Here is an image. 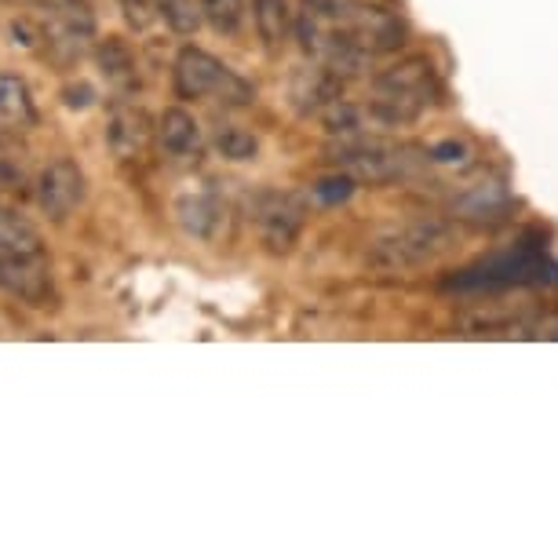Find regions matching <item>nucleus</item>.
<instances>
[{
  "label": "nucleus",
  "instance_id": "nucleus-1",
  "mask_svg": "<svg viewBox=\"0 0 558 558\" xmlns=\"http://www.w3.org/2000/svg\"><path fill=\"white\" fill-rule=\"evenodd\" d=\"M296 37L311 62H322L347 81L402 48L405 26L373 0H303Z\"/></svg>",
  "mask_w": 558,
  "mask_h": 558
},
{
  "label": "nucleus",
  "instance_id": "nucleus-2",
  "mask_svg": "<svg viewBox=\"0 0 558 558\" xmlns=\"http://www.w3.org/2000/svg\"><path fill=\"white\" fill-rule=\"evenodd\" d=\"M438 96H441V84L430 59L409 56L402 62H395V66H387L384 73H376L365 113L376 132L405 129V124H416L424 118L438 102Z\"/></svg>",
  "mask_w": 558,
  "mask_h": 558
},
{
  "label": "nucleus",
  "instance_id": "nucleus-3",
  "mask_svg": "<svg viewBox=\"0 0 558 558\" xmlns=\"http://www.w3.org/2000/svg\"><path fill=\"white\" fill-rule=\"evenodd\" d=\"M541 286H558V263H551L533 245L497 252V256L471 263V267H463L452 278L441 281V289L460 292V296H497V292L541 289Z\"/></svg>",
  "mask_w": 558,
  "mask_h": 558
},
{
  "label": "nucleus",
  "instance_id": "nucleus-4",
  "mask_svg": "<svg viewBox=\"0 0 558 558\" xmlns=\"http://www.w3.org/2000/svg\"><path fill=\"white\" fill-rule=\"evenodd\" d=\"M452 245H457V227H452L449 219L424 216L376 238L373 248H368V267L380 274L420 270V267H427V263L446 256Z\"/></svg>",
  "mask_w": 558,
  "mask_h": 558
},
{
  "label": "nucleus",
  "instance_id": "nucleus-5",
  "mask_svg": "<svg viewBox=\"0 0 558 558\" xmlns=\"http://www.w3.org/2000/svg\"><path fill=\"white\" fill-rule=\"evenodd\" d=\"M172 84L179 99H208L223 102V107H252V99H256V88L238 70H230L213 51L194 45H186L175 56Z\"/></svg>",
  "mask_w": 558,
  "mask_h": 558
},
{
  "label": "nucleus",
  "instance_id": "nucleus-6",
  "mask_svg": "<svg viewBox=\"0 0 558 558\" xmlns=\"http://www.w3.org/2000/svg\"><path fill=\"white\" fill-rule=\"evenodd\" d=\"M413 154H416V146L391 143L373 132H362V135H347V140L336 143L332 161L340 165V172L354 175L357 183L384 186V183H398V179H409L416 172L420 157Z\"/></svg>",
  "mask_w": 558,
  "mask_h": 558
},
{
  "label": "nucleus",
  "instance_id": "nucleus-7",
  "mask_svg": "<svg viewBox=\"0 0 558 558\" xmlns=\"http://www.w3.org/2000/svg\"><path fill=\"white\" fill-rule=\"evenodd\" d=\"M34 8L40 40L59 62H73L88 51L96 37V19H92L84 0H26Z\"/></svg>",
  "mask_w": 558,
  "mask_h": 558
},
{
  "label": "nucleus",
  "instance_id": "nucleus-8",
  "mask_svg": "<svg viewBox=\"0 0 558 558\" xmlns=\"http://www.w3.org/2000/svg\"><path fill=\"white\" fill-rule=\"evenodd\" d=\"M248 216L256 223L263 245L270 252H289L303 234L307 223V205L300 194L289 191H256L248 202Z\"/></svg>",
  "mask_w": 558,
  "mask_h": 558
},
{
  "label": "nucleus",
  "instance_id": "nucleus-9",
  "mask_svg": "<svg viewBox=\"0 0 558 558\" xmlns=\"http://www.w3.org/2000/svg\"><path fill=\"white\" fill-rule=\"evenodd\" d=\"M0 292H8L19 303H29V307H48L56 286H51V267L45 259V248L0 252Z\"/></svg>",
  "mask_w": 558,
  "mask_h": 558
},
{
  "label": "nucleus",
  "instance_id": "nucleus-10",
  "mask_svg": "<svg viewBox=\"0 0 558 558\" xmlns=\"http://www.w3.org/2000/svg\"><path fill=\"white\" fill-rule=\"evenodd\" d=\"M34 194H37L40 213H45L48 219H56V223H62V219L84 202V172L77 168V161L59 157V161L40 168Z\"/></svg>",
  "mask_w": 558,
  "mask_h": 558
},
{
  "label": "nucleus",
  "instance_id": "nucleus-11",
  "mask_svg": "<svg viewBox=\"0 0 558 558\" xmlns=\"http://www.w3.org/2000/svg\"><path fill=\"white\" fill-rule=\"evenodd\" d=\"M227 216L230 208L223 202V194L213 191V186H194V191H183L175 197L179 227L197 241H216L227 230Z\"/></svg>",
  "mask_w": 558,
  "mask_h": 558
},
{
  "label": "nucleus",
  "instance_id": "nucleus-12",
  "mask_svg": "<svg viewBox=\"0 0 558 558\" xmlns=\"http://www.w3.org/2000/svg\"><path fill=\"white\" fill-rule=\"evenodd\" d=\"M289 96H292V107L300 113L322 118L336 99H343V77L336 70L322 66V62H311V66H303L296 77H292Z\"/></svg>",
  "mask_w": 558,
  "mask_h": 558
},
{
  "label": "nucleus",
  "instance_id": "nucleus-13",
  "mask_svg": "<svg viewBox=\"0 0 558 558\" xmlns=\"http://www.w3.org/2000/svg\"><path fill=\"white\" fill-rule=\"evenodd\" d=\"M157 135V129L146 118L143 107H135V102H118V107L110 110V121H107V146L113 154L121 157V161H132V157H140L150 140Z\"/></svg>",
  "mask_w": 558,
  "mask_h": 558
},
{
  "label": "nucleus",
  "instance_id": "nucleus-14",
  "mask_svg": "<svg viewBox=\"0 0 558 558\" xmlns=\"http://www.w3.org/2000/svg\"><path fill=\"white\" fill-rule=\"evenodd\" d=\"M157 143H161V150L172 157V161H191V157H202L205 150L202 124L183 107H168L161 118H157Z\"/></svg>",
  "mask_w": 558,
  "mask_h": 558
},
{
  "label": "nucleus",
  "instance_id": "nucleus-15",
  "mask_svg": "<svg viewBox=\"0 0 558 558\" xmlns=\"http://www.w3.org/2000/svg\"><path fill=\"white\" fill-rule=\"evenodd\" d=\"M511 208V194L500 179H482V183H471L452 197V216L457 219H471V223H493V219H504V213Z\"/></svg>",
  "mask_w": 558,
  "mask_h": 558
},
{
  "label": "nucleus",
  "instance_id": "nucleus-16",
  "mask_svg": "<svg viewBox=\"0 0 558 558\" xmlns=\"http://www.w3.org/2000/svg\"><path fill=\"white\" fill-rule=\"evenodd\" d=\"M37 107L29 96L26 81L12 77V73H0V140H12V135L34 129Z\"/></svg>",
  "mask_w": 558,
  "mask_h": 558
},
{
  "label": "nucleus",
  "instance_id": "nucleus-17",
  "mask_svg": "<svg viewBox=\"0 0 558 558\" xmlns=\"http://www.w3.org/2000/svg\"><path fill=\"white\" fill-rule=\"evenodd\" d=\"M96 62L102 70V77L113 92L129 96L132 88H140V62H135V51L124 45L121 37H107L102 45L96 48Z\"/></svg>",
  "mask_w": 558,
  "mask_h": 558
},
{
  "label": "nucleus",
  "instance_id": "nucleus-18",
  "mask_svg": "<svg viewBox=\"0 0 558 558\" xmlns=\"http://www.w3.org/2000/svg\"><path fill=\"white\" fill-rule=\"evenodd\" d=\"M252 26L267 48L286 45L289 34L296 29V12L292 0H252Z\"/></svg>",
  "mask_w": 558,
  "mask_h": 558
},
{
  "label": "nucleus",
  "instance_id": "nucleus-19",
  "mask_svg": "<svg viewBox=\"0 0 558 558\" xmlns=\"http://www.w3.org/2000/svg\"><path fill=\"white\" fill-rule=\"evenodd\" d=\"M213 146L223 161H256V154H259L256 135L248 129H241V124H219L213 135Z\"/></svg>",
  "mask_w": 558,
  "mask_h": 558
},
{
  "label": "nucleus",
  "instance_id": "nucleus-20",
  "mask_svg": "<svg viewBox=\"0 0 558 558\" xmlns=\"http://www.w3.org/2000/svg\"><path fill=\"white\" fill-rule=\"evenodd\" d=\"M154 8H157V19H161V23L179 37L197 34V26L205 23L202 4H197V0H154Z\"/></svg>",
  "mask_w": 558,
  "mask_h": 558
},
{
  "label": "nucleus",
  "instance_id": "nucleus-21",
  "mask_svg": "<svg viewBox=\"0 0 558 558\" xmlns=\"http://www.w3.org/2000/svg\"><path fill=\"white\" fill-rule=\"evenodd\" d=\"M197 4H202V19L216 34L234 37L245 23V0H197Z\"/></svg>",
  "mask_w": 558,
  "mask_h": 558
},
{
  "label": "nucleus",
  "instance_id": "nucleus-22",
  "mask_svg": "<svg viewBox=\"0 0 558 558\" xmlns=\"http://www.w3.org/2000/svg\"><path fill=\"white\" fill-rule=\"evenodd\" d=\"M357 191V179L347 175V172H332V175H322L318 183L311 186L314 202L325 205V208H336V205H347Z\"/></svg>",
  "mask_w": 558,
  "mask_h": 558
},
{
  "label": "nucleus",
  "instance_id": "nucleus-23",
  "mask_svg": "<svg viewBox=\"0 0 558 558\" xmlns=\"http://www.w3.org/2000/svg\"><path fill=\"white\" fill-rule=\"evenodd\" d=\"M121 15H124V23L135 29V34H143V29L154 26L157 8H154V0H121Z\"/></svg>",
  "mask_w": 558,
  "mask_h": 558
},
{
  "label": "nucleus",
  "instance_id": "nucleus-24",
  "mask_svg": "<svg viewBox=\"0 0 558 558\" xmlns=\"http://www.w3.org/2000/svg\"><path fill=\"white\" fill-rule=\"evenodd\" d=\"M463 157H468V150H463L460 143H438L427 150V161H438V165H463Z\"/></svg>",
  "mask_w": 558,
  "mask_h": 558
}]
</instances>
